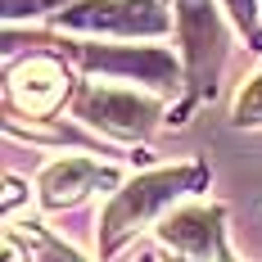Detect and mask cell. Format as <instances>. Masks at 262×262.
I'll return each mask as SVG.
<instances>
[{
    "label": "cell",
    "mask_w": 262,
    "mask_h": 262,
    "mask_svg": "<svg viewBox=\"0 0 262 262\" xmlns=\"http://www.w3.org/2000/svg\"><path fill=\"white\" fill-rule=\"evenodd\" d=\"M208 185V167L204 163H181V167H158L127 181L122 190H113L104 217H100V258H113L131 235H140L167 204H177L185 194Z\"/></svg>",
    "instance_id": "6da1fadb"
},
{
    "label": "cell",
    "mask_w": 262,
    "mask_h": 262,
    "mask_svg": "<svg viewBox=\"0 0 262 262\" xmlns=\"http://www.w3.org/2000/svg\"><path fill=\"white\" fill-rule=\"evenodd\" d=\"M73 113L86 118L91 127H100L113 140H145L163 118V104L136 91H118V86H77L73 91Z\"/></svg>",
    "instance_id": "7a4b0ae2"
},
{
    "label": "cell",
    "mask_w": 262,
    "mask_h": 262,
    "mask_svg": "<svg viewBox=\"0 0 262 262\" xmlns=\"http://www.w3.org/2000/svg\"><path fill=\"white\" fill-rule=\"evenodd\" d=\"M177 27H181L185 73H190V104H194V100L217 91L226 36H222V18H217L212 0H177Z\"/></svg>",
    "instance_id": "3957f363"
},
{
    "label": "cell",
    "mask_w": 262,
    "mask_h": 262,
    "mask_svg": "<svg viewBox=\"0 0 262 262\" xmlns=\"http://www.w3.org/2000/svg\"><path fill=\"white\" fill-rule=\"evenodd\" d=\"M54 27L113 32V36H163L172 18L158 0H73L54 14Z\"/></svg>",
    "instance_id": "277c9868"
},
{
    "label": "cell",
    "mask_w": 262,
    "mask_h": 262,
    "mask_svg": "<svg viewBox=\"0 0 262 262\" xmlns=\"http://www.w3.org/2000/svg\"><path fill=\"white\" fill-rule=\"evenodd\" d=\"M158 244L185 262H235L226 249V212L217 204H185L158 222Z\"/></svg>",
    "instance_id": "5b68a950"
},
{
    "label": "cell",
    "mask_w": 262,
    "mask_h": 262,
    "mask_svg": "<svg viewBox=\"0 0 262 262\" xmlns=\"http://www.w3.org/2000/svg\"><path fill=\"white\" fill-rule=\"evenodd\" d=\"M54 50L77 59L81 68L91 73H118V77L131 81H149V86H177V59L167 50H154V46H81V41H54Z\"/></svg>",
    "instance_id": "8992f818"
},
{
    "label": "cell",
    "mask_w": 262,
    "mask_h": 262,
    "mask_svg": "<svg viewBox=\"0 0 262 262\" xmlns=\"http://www.w3.org/2000/svg\"><path fill=\"white\" fill-rule=\"evenodd\" d=\"M118 181L122 177L108 163H95V158H59V163H50L36 177V199H41L46 212H59V208L81 204L91 190H122Z\"/></svg>",
    "instance_id": "52a82bcc"
},
{
    "label": "cell",
    "mask_w": 262,
    "mask_h": 262,
    "mask_svg": "<svg viewBox=\"0 0 262 262\" xmlns=\"http://www.w3.org/2000/svg\"><path fill=\"white\" fill-rule=\"evenodd\" d=\"M68 95V73L54 54H32L27 63L9 68V113L46 118L63 104Z\"/></svg>",
    "instance_id": "ba28073f"
},
{
    "label": "cell",
    "mask_w": 262,
    "mask_h": 262,
    "mask_svg": "<svg viewBox=\"0 0 262 262\" xmlns=\"http://www.w3.org/2000/svg\"><path fill=\"white\" fill-rule=\"evenodd\" d=\"M23 239L32 244V249H36V262H81L77 253L68 249V244H59L54 235H46L36 222H27V226H23Z\"/></svg>",
    "instance_id": "9c48e42d"
},
{
    "label": "cell",
    "mask_w": 262,
    "mask_h": 262,
    "mask_svg": "<svg viewBox=\"0 0 262 262\" xmlns=\"http://www.w3.org/2000/svg\"><path fill=\"white\" fill-rule=\"evenodd\" d=\"M231 122H235V127H262V73L244 81V91H239V100H235Z\"/></svg>",
    "instance_id": "30bf717a"
},
{
    "label": "cell",
    "mask_w": 262,
    "mask_h": 262,
    "mask_svg": "<svg viewBox=\"0 0 262 262\" xmlns=\"http://www.w3.org/2000/svg\"><path fill=\"white\" fill-rule=\"evenodd\" d=\"M235 27L249 36V50H262V23H258V0H226Z\"/></svg>",
    "instance_id": "8fae6325"
},
{
    "label": "cell",
    "mask_w": 262,
    "mask_h": 262,
    "mask_svg": "<svg viewBox=\"0 0 262 262\" xmlns=\"http://www.w3.org/2000/svg\"><path fill=\"white\" fill-rule=\"evenodd\" d=\"M41 9H68L63 0H5V14L9 18H32V14H41Z\"/></svg>",
    "instance_id": "7c38bea8"
},
{
    "label": "cell",
    "mask_w": 262,
    "mask_h": 262,
    "mask_svg": "<svg viewBox=\"0 0 262 262\" xmlns=\"http://www.w3.org/2000/svg\"><path fill=\"white\" fill-rule=\"evenodd\" d=\"M5 262H23V244H18V235H14V231L5 235Z\"/></svg>",
    "instance_id": "4fadbf2b"
},
{
    "label": "cell",
    "mask_w": 262,
    "mask_h": 262,
    "mask_svg": "<svg viewBox=\"0 0 262 262\" xmlns=\"http://www.w3.org/2000/svg\"><path fill=\"white\" fill-rule=\"evenodd\" d=\"M5 185H9V190H5V208L14 212V204H18V199H23V185L14 181V177H9V181H5Z\"/></svg>",
    "instance_id": "5bb4252c"
},
{
    "label": "cell",
    "mask_w": 262,
    "mask_h": 262,
    "mask_svg": "<svg viewBox=\"0 0 262 262\" xmlns=\"http://www.w3.org/2000/svg\"><path fill=\"white\" fill-rule=\"evenodd\" d=\"M136 262H154V258H149V253H140V258H136Z\"/></svg>",
    "instance_id": "9a60e30c"
},
{
    "label": "cell",
    "mask_w": 262,
    "mask_h": 262,
    "mask_svg": "<svg viewBox=\"0 0 262 262\" xmlns=\"http://www.w3.org/2000/svg\"><path fill=\"white\" fill-rule=\"evenodd\" d=\"M167 262H185V258H177V253H167Z\"/></svg>",
    "instance_id": "2e32d148"
}]
</instances>
